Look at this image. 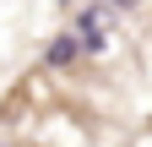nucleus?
Instances as JSON below:
<instances>
[{"mask_svg":"<svg viewBox=\"0 0 152 147\" xmlns=\"http://www.w3.org/2000/svg\"><path fill=\"white\" fill-rule=\"evenodd\" d=\"M109 11H114V6H92V11L76 16V38H82V49H87V54L109 44Z\"/></svg>","mask_w":152,"mask_h":147,"instance_id":"obj_1","label":"nucleus"},{"mask_svg":"<svg viewBox=\"0 0 152 147\" xmlns=\"http://www.w3.org/2000/svg\"><path fill=\"white\" fill-rule=\"evenodd\" d=\"M76 54H82V38H76V33H60V38L49 44V65H71Z\"/></svg>","mask_w":152,"mask_h":147,"instance_id":"obj_2","label":"nucleus"},{"mask_svg":"<svg viewBox=\"0 0 152 147\" xmlns=\"http://www.w3.org/2000/svg\"><path fill=\"white\" fill-rule=\"evenodd\" d=\"M109 6H114V11H130V6H141V0H109Z\"/></svg>","mask_w":152,"mask_h":147,"instance_id":"obj_3","label":"nucleus"}]
</instances>
